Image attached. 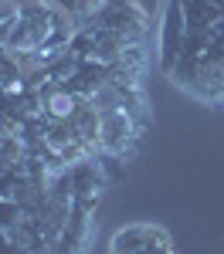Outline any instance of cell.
Returning a JSON list of instances; mask_svg holds the SVG:
<instances>
[{"mask_svg": "<svg viewBox=\"0 0 224 254\" xmlns=\"http://www.w3.org/2000/svg\"><path fill=\"white\" fill-rule=\"evenodd\" d=\"M160 71L197 102H224V0H170Z\"/></svg>", "mask_w": 224, "mask_h": 254, "instance_id": "obj_1", "label": "cell"}, {"mask_svg": "<svg viewBox=\"0 0 224 254\" xmlns=\"http://www.w3.org/2000/svg\"><path fill=\"white\" fill-rule=\"evenodd\" d=\"M109 254H177V248L160 224H129L112 234Z\"/></svg>", "mask_w": 224, "mask_h": 254, "instance_id": "obj_2", "label": "cell"}]
</instances>
